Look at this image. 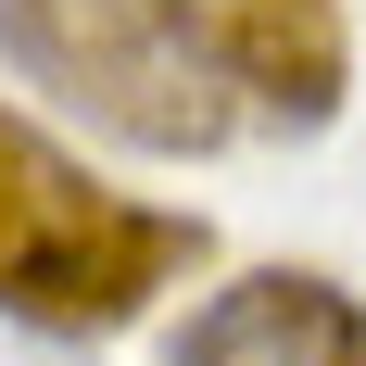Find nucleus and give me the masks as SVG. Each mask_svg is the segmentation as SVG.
<instances>
[{"mask_svg":"<svg viewBox=\"0 0 366 366\" xmlns=\"http://www.w3.org/2000/svg\"><path fill=\"white\" fill-rule=\"evenodd\" d=\"M164 26L215 64L227 102L278 114V127H329L341 89H354V38H341V0H152Z\"/></svg>","mask_w":366,"mask_h":366,"instance_id":"7ed1b4c3","label":"nucleus"},{"mask_svg":"<svg viewBox=\"0 0 366 366\" xmlns=\"http://www.w3.org/2000/svg\"><path fill=\"white\" fill-rule=\"evenodd\" d=\"M177 265H202V215L102 189L51 127L0 102V316L13 329H51V341L127 329Z\"/></svg>","mask_w":366,"mask_h":366,"instance_id":"f257e3e1","label":"nucleus"},{"mask_svg":"<svg viewBox=\"0 0 366 366\" xmlns=\"http://www.w3.org/2000/svg\"><path fill=\"white\" fill-rule=\"evenodd\" d=\"M177 366H366V303L316 265H253L177 329Z\"/></svg>","mask_w":366,"mask_h":366,"instance_id":"20e7f679","label":"nucleus"},{"mask_svg":"<svg viewBox=\"0 0 366 366\" xmlns=\"http://www.w3.org/2000/svg\"><path fill=\"white\" fill-rule=\"evenodd\" d=\"M0 64L26 89H51L64 114H89L102 139L164 152V164H189V152H215L240 127L215 64L152 0H0Z\"/></svg>","mask_w":366,"mask_h":366,"instance_id":"f03ea898","label":"nucleus"}]
</instances>
